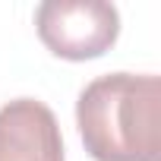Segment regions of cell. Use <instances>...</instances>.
Returning <instances> with one entry per match:
<instances>
[{
  "instance_id": "1",
  "label": "cell",
  "mask_w": 161,
  "mask_h": 161,
  "mask_svg": "<svg viewBox=\"0 0 161 161\" xmlns=\"http://www.w3.org/2000/svg\"><path fill=\"white\" fill-rule=\"evenodd\" d=\"M76 123L95 161H161V79L108 73L79 92Z\"/></svg>"
},
{
  "instance_id": "3",
  "label": "cell",
  "mask_w": 161,
  "mask_h": 161,
  "mask_svg": "<svg viewBox=\"0 0 161 161\" xmlns=\"http://www.w3.org/2000/svg\"><path fill=\"white\" fill-rule=\"evenodd\" d=\"M0 161H63V136L54 111L35 98L0 108Z\"/></svg>"
},
{
  "instance_id": "2",
  "label": "cell",
  "mask_w": 161,
  "mask_h": 161,
  "mask_svg": "<svg viewBox=\"0 0 161 161\" xmlns=\"http://www.w3.org/2000/svg\"><path fill=\"white\" fill-rule=\"evenodd\" d=\"M35 25L44 47L63 60H95L120 35L117 7L104 0H44Z\"/></svg>"
}]
</instances>
